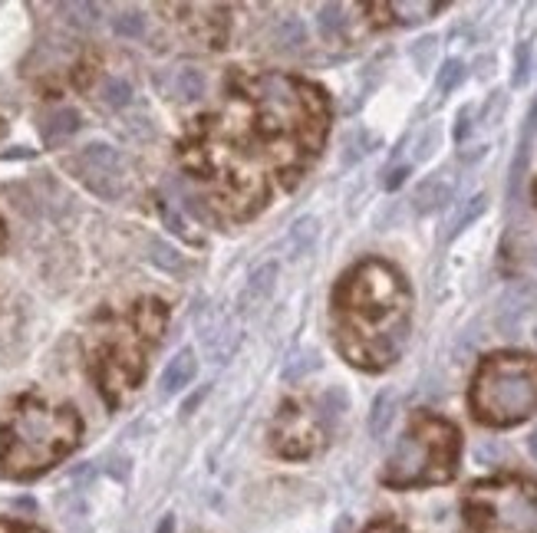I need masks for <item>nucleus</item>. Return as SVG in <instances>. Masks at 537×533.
Segmentation results:
<instances>
[{"label": "nucleus", "instance_id": "nucleus-2", "mask_svg": "<svg viewBox=\"0 0 537 533\" xmlns=\"http://www.w3.org/2000/svg\"><path fill=\"white\" fill-rule=\"evenodd\" d=\"M475 405L485 422L511 425L537 409V369L527 362L494 359L485 366L475 392Z\"/></svg>", "mask_w": 537, "mask_h": 533}, {"label": "nucleus", "instance_id": "nucleus-1", "mask_svg": "<svg viewBox=\"0 0 537 533\" xmlns=\"http://www.w3.org/2000/svg\"><path fill=\"white\" fill-rule=\"evenodd\" d=\"M76 432L79 422L69 409L23 405V411L4 434V451H0L4 471L11 478H30L44 471L73 448Z\"/></svg>", "mask_w": 537, "mask_h": 533}, {"label": "nucleus", "instance_id": "nucleus-6", "mask_svg": "<svg viewBox=\"0 0 537 533\" xmlns=\"http://www.w3.org/2000/svg\"><path fill=\"white\" fill-rule=\"evenodd\" d=\"M79 112L76 109H53L46 112L44 119H40V139H44L46 148H56V145H63L67 139L79 132Z\"/></svg>", "mask_w": 537, "mask_h": 533}, {"label": "nucleus", "instance_id": "nucleus-30", "mask_svg": "<svg viewBox=\"0 0 537 533\" xmlns=\"http://www.w3.org/2000/svg\"><path fill=\"white\" fill-rule=\"evenodd\" d=\"M531 455H534V457H537V432H534V434H531Z\"/></svg>", "mask_w": 537, "mask_h": 533}, {"label": "nucleus", "instance_id": "nucleus-26", "mask_svg": "<svg viewBox=\"0 0 537 533\" xmlns=\"http://www.w3.org/2000/svg\"><path fill=\"white\" fill-rule=\"evenodd\" d=\"M527 73H531V44H521L515 53V86L517 89L527 83Z\"/></svg>", "mask_w": 537, "mask_h": 533}, {"label": "nucleus", "instance_id": "nucleus-10", "mask_svg": "<svg viewBox=\"0 0 537 533\" xmlns=\"http://www.w3.org/2000/svg\"><path fill=\"white\" fill-rule=\"evenodd\" d=\"M317 237H320V221L317 218H301V221L293 224L291 227V234H287V257L291 260H297V257H303V254H310L314 251V244H317Z\"/></svg>", "mask_w": 537, "mask_h": 533}, {"label": "nucleus", "instance_id": "nucleus-5", "mask_svg": "<svg viewBox=\"0 0 537 533\" xmlns=\"http://www.w3.org/2000/svg\"><path fill=\"white\" fill-rule=\"evenodd\" d=\"M537 306V283L534 280H517L504 290V297L498 300V313H494V326L498 333L515 339L521 330V320Z\"/></svg>", "mask_w": 537, "mask_h": 533}, {"label": "nucleus", "instance_id": "nucleus-19", "mask_svg": "<svg viewBox=\"0 0 537 533\" xmlns=\"http://www.w3.org/2000/svg\"><path fill=\"white\" fill-rule=\"evenodd\" d=\"M112 34L125 36V40H139V36L146 34V17L139 11H125L119 17H112Z\"/></svg>", "mask_w": 537, "mask_h": 533}, {"label": "nucleus", "instance_id": "nucleus-25", "mask_svg": "<svg viewBox=\"0 0 537 533\" xmlns=\"http://www.w3.org/2000/svg\"><path fill=\"white\" fill-rule=\"evenodd\" d=\"M438 142H442V129H438V125H429L426 135L419 139V148H415V162H426V158H432V152L438 148Z\"/></svg>", "mask_w": 537, "mask_h": 533}, {"label": "nucleus", "instance_id": "nucleus-13", "mask_svg": "<svg viewBox=\"0 0 537 533\" xmlns=\"http://www.w3.org/2000/svg\"><path fill=\"white\" fill-rule=\"evenodd\" d=\"M148 257H152V264L162 266L165 274H185V260H181V254L172 244H165L162 237H148Z\"/></svg>", "mask_w": 537, "mask_h": 533}, {"label": "nucleus", "instance_id": "nucleus-3", "mask_svg": "<svg viewBox=\"0 0 537 533\" xmlns=\"http://www.w3.org/2000/svg\"><path fill=\"white\" fill-rule=\"evenodd\" d=\"M478 533H537V494L525 484H482L469 497Z\"/></svg>", "mask_w": 537, "mask_h": 533}, {"label": "nucleus", "instance_id": "nucleus-14", "mask_svg": "<svg viewBox=\"0 0 537 533\" xmlns=\"http://www.w3.org/2000/svg\"><path fill=\"white\" fill-rule=\"evenodd\" d=\"M274 44L280 50H301L307 44V30H303L301 17H284V20L274 27Z\"/></svg>", "mask_w": 537, "mask_h": 533}, {"label": "nucleus", "instance_id": "nucleus-9", "mask_svg": "<svg viewBox=\"0 0 537 533\" xmlns=\"http://www.w3.org/2000/svg\"><path fill=\"white\" fill-rule=\"evenodd\" d=\"M162 86H165V96L168 99H179V102H191L198 99L204 92V73L202 69H175L172 76L162 79Z\"/></svg>", "mask_w": 537, "mask_h": 533}, {"label": "nucleus", "instance_id": "nucleus-29", "mask_svg": "<svg viewBox=\"0 0 537 533\" xmlns=\"http://www.w3.org/2000/svg\"><path fill=\"white\" fill-rule=\"evenodd\" d=\"M370 533H396L392 527H386V523H376V527H370Z\"/></svg>", "mask_w": 537, "mask_h": 533}, {"label": "nucleus", "instance_id": "nucleus-23", "mask_svg": "<svg viewBox=\"0 0 537 533\" xmlns=\"http://www.w3.org/2000/svg\"><path fill=\"white\" fill-rule=\"evenodd\" d=\"M436 50H438L436 36H422V40H415V44L409 46V56H413L415 69H422V73H426V69L436 63Z\"/></svg>", "mask_w": 537, "mask_h": 533}, {"label": "nucleus", "instance_id": "nucleus-31", "mask_svg": "<svg viewBox=\"0 0 537 533\" xmlns=\"http://www.w3.org/2000/svg\"><path fill=\"white\" fill-rule=\"evenodd\" d=\"M534 339H537V330H534Z\"/></svg>", "mask_w": 537, "mask_h": 533}, {"label": "nucleus", "instance_id": "nucleus-28", "mask_svg": "<svg viewBox=\"0 0 537 533\" xmlns=\"http://www.w3.org/2000/svg\"><path fill=\"white\" fill-rule=\"evenodd\" d=\"M0 533H40V530H30V527H17V523L0 521Z\"/></svg>", "mask_w": 537, "mask_h": 533}, {"label": "nucleus", "instance_id": "nucleus-24", "mask_svg": "<svg viewBox=\"0 0 537 533\" xmlns=\"http://www.w3.org/2000/svg\"><path fill=\"white\" fill-rule=\"evenodd\" d=\"M389 11L405 13L403 23H419V20H429V13H436L438 4H392Z\"/></svg>", "mask_w": 537, "mask_h": 533}, {"label": "nucleus", "instance_id": "nucleus-22", "mask_svg": "<svg viewBox=\"0 0 537 533\" xmlns=\"http://www.w3.org/2000/svg\"><path fill=\"white\" fill-rule=\"evenodd\" d=\"M317 23H320V34H324L326 40L340 36L343 34V7H340V4H326V7H320Z\"/></svg>", "mask_w": 537, "mask_h": 533}, {"label": "nucleus", "instance_id": "nucleus-21", "mask_svg": "<svg viewBox=\"0 0 537 533\" xmlns=\"http://www.w3.org/2000/svg\"><path fill=\"white\" fill-rule=\"evenodd\" d=\"M461 79H465V63H461V60H445V63H442V69H438L436 92H438V96H448V92H455Z\"/></svg>", "mask_w": 537, "mask_h": 533}, {"label": "nucleus", "instance_id": "nucleus-4", "mask_svg": "<svg viewBox=\"0 0 537 533\" xmlns=\"http://www.w3.org/2000/svg\"><path fill=\"white\" fill-rule=\"evenodd\" d=\"M69 171L92 191L106 201L123 198L125 181H129V168H125V158L106 142H92L86 145L79 155L69 158Z\"/></svg>", "mask_w": 537, "mask_h": 533}, {"label": "nucleus", "instance_id": "nucleus-18", "mask_svg": "<svg viewBox=\"0 0 537 533\" xmlns=\"http://www.w3.org/2000/svg\"><path fill=\"white\" fill-rule=\"evenodd\" d=\"M485 208H488V195H475V198H471L469 204L459 211V218L452 221V231H448V237H459L465 227H471V224H475L485 214Z\"/></svg>", "mask_w": 537, "mask_h": 533}, {"label": "nucleus", "instance_id": "nucleus-11", "mask_svg": "<svg viewBox=\"0 0 537 533\" xmlns=\"http://www.w3.org/2000/svg\"><path fill=\"white\" fill-rule=\"evenodd\" d=\"M396 409H399V392L382 389L380 395H376V402H373V409H370V434L373 438H382V434H386V428H389L392 418H396Z\"/></svg>", "mask_w": 537, "mask_h": 533}, {"label": "nucleus", "instance_id": "nucleus-20", "mask_svg": "<svg viewBox=\"0 0 537 533\" xmlns=\"http://www.w3.org/2000/svg\"><path fill=\"white\" fill-rule=\"evenodd\" d=\"M60 13H67V20L79 30H90L100 20V7L96 4H60Z\"/></svg>", "mask_w": 537, "mask_h": 533}, {"label": "nucleus", "instance_id": "nucleus-8", "mask_svg": "<svg viewBox=\"0 0 537 533\" xmlns=\"http://www.w3.org/2000/svg\"><path fill=\"white\" fill-rule=\"evenodd\" d=\"M452 181L445 175H429L419 188L413 191V208L415 214H432L438 208H445L448 201H452Z\"/></svg>", "mask_w": 537, "mask_h": 533}, {"label": "nucleus", "instance_id": "nucleus-7", "mask_svg": "<svg viewBox=\"0 0 537 533\" xmlns=\"http://www.w3.org/2000/svg\"><path fill=\"white\" fill-rule=\"evenodd\" d=\"M195 372H198L195 349H181V353L165 366V372H162V382H158L162 395H179V392H185L191 386Z\"/></svg>", "mask_w": 537, "mask_h": 533}, {"label": "nucleus", "instance_id": "nucleus-27", "mask_svg": "<svg viewBox=\"0 0 537 533\" xmlns=\"http://www.w3.org/2000/svg\"><path fill=\"white\" fill-rule=\"evenodd\" d=\"M409 175V168H396V171H392V178H386V188H396V185H399V181H403V178Z\"/></svg>", "mask_w": 537, "mask_h": 533}, {"label": "nucleus", "instance_id": "nucleus-15", "mask_svg": "<svg viewBox=\"0 0 537 533\" xmlns=\"http://www.w3.org/2000/svg\"><path fill=\"white\" fill-rule=\"evenodd\" d=\"M314 369H320V353H314V349H301V353H293L291 359L284 362L280 378H284V382H297V378H303L307 372H314Z\"/></svg>", "mask_w": 537, "mask_h": 533}, {"label": "nucleus", "instance_id": "nucleus-16", "mask_svg": "<svg viewBox=\"0 0 537 533\" xmlns=\"http://www.w3.org/2000/svg\"><path fill=\"white\" fill-rule=\"evenodd\" d=\"M100 99L109 106V109H125L132 102V83L123 76H109L100 89Z\"/></svg>", "mask_w": 537, "mask_h": 533}, {"label": "nucleus", "instance_id": "nucleus-12", "mask_svg": "<svg viewBox=\"0 0 537 533\" xmlns=\"http://www.w3.org/2000/svg\"><path fill=\"white\" fill-rule=\"evenodd\" d=\"M274 283H277V264H274V260H268V264L258 266V270L251 274V283H247V290H244V306L251 300H254V303L268 300L270 293H274Z\"/></svg>", "mask_w": 537, "mask_h": 533}, {"label": "nucleus", "instance_id": "nucleus-17", "mask_svg": "<svg viewBox=\"0 0 537 533\" xmlns=\"http://www.w3.org/2000/svg\"><path fill=\"white\" fill-rule=\"evenodd\" d=\"M370 132L366 129H353V132L347 135V142H343V155H340V162H343V168H353L359 162V158L370 152Z\"/></svg>", "mask_w": 537, "mask_h": 533}]
</instances>
